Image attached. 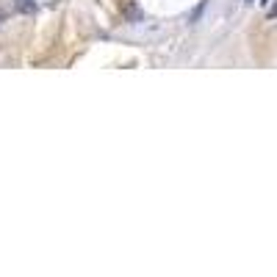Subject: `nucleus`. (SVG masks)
<instances>
[{
  "label": "nucleus",
  "instance_id": "obj_1",
  "mask_svg": "<svg viewBox=\"0 0 277 277\" xmlns=\"http://www.w3.org/2000/svg\"><path fill=\"white\" fill-rule=\"evenodd\" d=\"M260 3H269V0H260Z\"/></svg>",
  "mask_w": 277,
  "mask_h": 277
},
{
  "label": "nucleus",
  "instance_id": "obj_2",
  "mask_svg": "<svg viewBox=\"0 0 277 277\" xmlns=\"http://www.w3.org/2000/svg\"><path fill=\"white\" fill-rule=\"evenodd\" d=\"M247 3H255V0H247Z\"/></svg>",
  "mask_w": 277,
  "mask_h": 277
}]
</instances>
